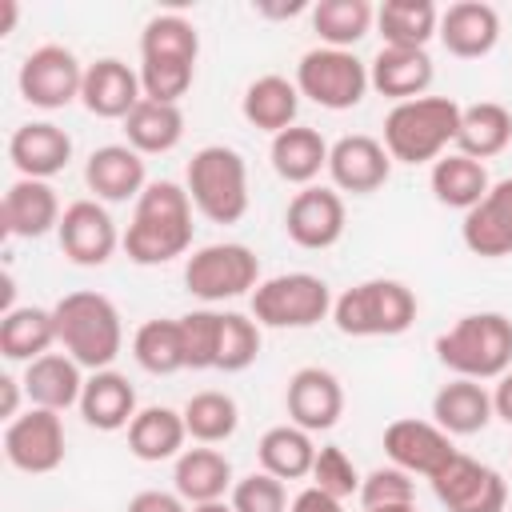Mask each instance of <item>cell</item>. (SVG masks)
Masks as SVG:
<instances>
[{
    "label": "cell",
    "mask_w": 512,
    "mask_h": 512,
    "mask_svg": "<svg viewBox=\"0 0 512 512\" xmlns=\"http://www.w3.org/2000/svg\"><path fill=\"white\" fill-rule=\"evenodd\" d=\"M132 264L156 268L192 248V200L188 188L176 180H152L132 208V220L124 228V244Z\"/></svg>",
    "instance_id": "1"
},
{
    "label": "cell",
    "mask_w": 512,
    "mask_h": 512,
    "mask_svg": "<svg viewBox=\"0 0 512 512\" xmlns=\"http://www.w3.org/2000/svg\"><path fill=\"white\" fill-rule=\"evenodd\" d=\"M56 316V344L88 372L112 368V360L124 348V324L120 308L104 292H68L52 304Z\"/></svg>",
    "instance_id": "2"
},
{
    "label": "cell",
    "mask_w": 512,
    "mask_h": 512,
    "mask_svg": "<svg viewBox=\"0 0 512 512\" xmlns=\"http://www.w3.org/2000/svg\"><path fill=\"white\" fill-rule=\"evenodd\" d=\"M436 360L464 380H500L512 368V320L504 312H468L436 336Z\"/></svg>",
    "instance_id": "3"
},
{
    "label": "cell",
    "mask_w": 512,
    "mask_h": 512,
    "mask_svg": "<svg viewBox=\"0 0 512 512\" xmlns=\"http://www.w3.org/2000/svg\"><path fill=\"white\" fill-rule=\"evenodd\" d=\"M460 104L452 96H420L392 104L384 116V148L396 164H436L460 132Z\"/></svg>",
    "instance_id": "4"
},
{
    "label": "cell",
    "mask_w": 512,
    "mask_h": 512,
    "mask_svg": "<svg viewBox=\"0 0 512 512\" xmlns=\"http://www.w3.org/2000/svg\"><path fill=\"white\" fill-rule=\"evenodd\" d=\"M416 320V292L404 280H360L332 300V324L344 336L372 340V336H400Z\"/></svg>",
    "instance_id": "5"
},
{
    "label": "cell",
    "mask_w": 512,
    "mask_h": 512,
    "mask_svg": "<svg viewBox=\"0 0 512 512\" xmlns=\"http://www.w3.org/2000/svg\"><path fill=\"white\" fill-rule=\"evenodd\" d=\"M192 208L212 224H236L248 212V164L228 144H204L184 168Z\"/></svg>",
    "instance_id": "6"
},
{
    "label": "cell",
    "mask_w": 512,
    "mask_h": 512,
    "mask_svg": "<svg viewBox=\"0 0 512 512\" xmlns=\"http://www.w3.org/2000/svg\"><path fill=\"white\" fill-rule=\"evenodd\" d=\"M332 316V288L312 272H280L252 292V320L260 328H312Z\"/></svg>",
    "instance_id": "7"
},
{
    "label": "cell",
    "mask_w": 512,
    "mask_h": 512,
    "mask_svg": "<svg viewBox=\"0 0 512 512\" xmlns=\"http://www.w3.org/2000/svg\"><path fill=\"white\" fill-rule=\"evenodd\" d=\"M296 88L300 96H308L312 104L328 108V112H344L356 108L364 100L368 84V64L348 52V48H308L296 64Z\"/></svg>",
    "instance_id": "8"
},
{
    "label": "cell",
    "mask_w": 512,
    "mask_h": 512,
    "mask_svg": "<svg viewBox=\"0 0 512 512\" xmlns=\"http://www.w3.org/2000/svg\"><path fill=\"white\" fill-rule=\"evenodd\" d=\"M256 284H260V260L248 244L236 240L204 244L184 260V288L204 304L256 292Z\"/></svg>",
    "instance_id": "9"
},
{
    "label": "cell",
    "mask_w": 512,
    "mask_h": 512,
    "mask_svg": "<svg viewBox=\"0 0 512 512\" xmlns=\"http://www.w3.org/2000/svg\"><path fill=\"white\" fill-rule=\"evenodd\" d=\"M16 88L32 108L56 112L72 100H80L84 88V64L76 60L72 48L64 44H40L24 56L20 72H16Z\"/></svg>",
    "instance_id": "10"
},
{
    "label": "cell",
    "mask_w": 512,
    "mask_h": 512,
    "mask_svg": "<svg viewBox=\"0 0 512 512\" xmlns=\"http://www.w3.org/2000/svg\"><path fill=\"white\" fill-rule=\"evenodd\" d=\"M64 420L48 408H28L4 428V456L16 472L48 476L64 464Z\"/></svg>",
    "instance_id": "11"
},
{
    "label": "cell",
    "mask_w": 512,
    "mask_h": 512,
    "mask_svg": "<svg viewBox=\"0 0 512 512\" xmlns=\"http://www.w3.org/2000/svg\"><path fill=\"white\" fill-rule=\"evenodd\" d=\"M428 484H432L436 500L444 504V512H504V504H508L504 476L464 452H456Z\"/></svg>",
    "instance_id": "12"
},
{
    "label": "cell",
    "mask_w": 512,
    "mask_h": 512,
    "mask_svg": "<svg viewBox=\"0 0 512 512\" xmlns=\"http://www.w3.org/2000/svg\"><path fill=\"white\" fill-rule=\"evenodd\" d=\"M56 240H60V252L80 268L108 264L112 252L124 244V236L116 232V220L108 216V208L100 200H72L60 216Z\"/></svg>",
    "instance_id": "13"
},
{
    "label": "cell",
    "mask_w": 512,
    "mask_h": 512,
    "mask_svg": "<svg viewBox=\"0 0 512 512\" xmlns=\"http://www.w3.org/2000/svg\"><path fill=\"white\" fill-rule=\"evenodd\" d=\"M460 448L452 444V436L432 424V420H416V416H400L384 428V456L388 464L412 472V476H424L432 480Z\"/></svg>",
    "instance_id": "14"
},
{
    "label": "cell",
    "mask_w": 512,
    "mask_h": 512,
    "mask_svg": "<svg viewBox=\"0 0 512 512\" xmlns=\"http://www.w3.org/2000/svg\"><path fill=\"white\" fill-rule=\"evenodd\" d=\"M344 200L336 188H320V184H308L300 188L288 208H284V232L296 248H308V252H324L332 248L340 236H344Z\"/></svg>",
    "instance_id": "15"
},
{
    "label": "cell",
    "mask_w": 512,
    "mask_h": 512,
    "mask_svg": "<svg viewBox=\"0 0 512 512\" xmlns=\"http://www.w3.org/2000/svg\"><path fill=\"white\" fill-rule=\"evenodd\" d=\"M284 408H288V424H296L304 432H328L344 416V388H340L336 372L308 364L288 376Z\"/></svg>",
    "instance_id": "16"
},
{
    "label": "cell",
    "mask_w": 512,
    "mask_h": 512,
    "mask_svg": "<svg viewBox=\"0 0 512 512\" xmlns=\"http://www.w3.org/2000/svg\"><path fill=\"white\" fill-rule=\"evenodd\" d=\"M328 176H332V188L336 192L368 196V192H376V188L388 184L392 156H388L384 140L364 136V132H352V136H340L328 148Z\"/></svg>",
    "instance_id": "17"
},
{
    "label": "cell",
    "mask_w": 512,
    "mask_h": 512,
    "mask_svg": "<svg viewBox=\"0 0 512 512\" xmlns=\"http://www.w3.org/2000/svg\"><path fill=\"white\" fill-rule=\"evenodd\" d=\"M60 196L48 180H12L8 192H4V204H0V224H4V236H20V240H40L48 236L52 228H60Z\"/></svg>",
    "instance_id": "18"
},
{
    "label": "cell",
    "mask_w": 512,
    "mask_h": 512,
    "mask_svg": "<svg viewBox=\"0 0 512 512\" xmlns=\"http://www.w3.org/2000/svg\"><path fill=\"white\" fill-rule=\"evenodd\" d=\"M460 236L472 256H484V260L512 256V176L496 180L488 196L464 212Z\"/></svg>",
    "instance_id": "19"
},
{
    "label": "cell",
    "mask_w": 512,
    "mask_h": 512,
    "mask_svg": "<svg viewBox=\"0 0 512 512\" xmlns=\"http://www.w3.org/2000/svg\"><path fill=\"white\" fill-rule=\"evenodd\" d=\"M8 160L28 180H52L72 160V136L52 120H28L12 132Z\"/></svg>",
    "instance_id": "20"
},
{
    "label": "cell",
    "mask_w": 512,
    "mask_h": 512,
    "mask_svg": "<svg viewBox=\"0 0 512 512\" xmlns=\"http://www.w3.org/2000/svg\"><path fill=\"white\" fill-rule=\"evenodd\" d=\"M436 36L456 60H480L500 40V12L484 0H456L440 12Z\"/></svg>",
    "instance_id": "21"
},
{
    "label": "cell",
    "mask_w": 512,
    "mask_h": 512,
    "mask_svg": "<svg viewBox=\"0 0 512 512\" xmlns=\"http://www.w3.org/2000/svg\"><path fill=\"white\" fill-rule=\"evenodd\" d=\"M140 100H144L140 72H132L124 60L104 56V60H96V64L84 68L80 104H84L92 116H100V120H124Z\"/></svg>",
    "instance_id": "22"
},
{
    "label": "cell",
    "mask_w": 512,
    "mask_h": 512,
    "mask_svg": "<svg viewBox=\"0 0 512 512\" xmlns=\"http://www.w3.org/2000/svg\"><path fill=\"white\" fill-rule=\"evenodd\" d=\"M84 184L92 192V200H104V204H124V200H136L144 188H148V176H144V156L128 144H104L88 156L84 164Z\"/></svg>",
    "instance_id": "23"
},
{
    "label": "cell",
    "mask_w": 512,
    "mask_h": 512,
    "mask_svg": "<svg viewBox=\"0 0 512 512\" xmlns=\"http://www.w3.org/2000/svg\"><path fill=\"white\" fill-rule=\"evenodd\" d=\"M80 416L88 428L96 432H120L136 420V388L124 372L116 368H100L84 380V392H80Z\"/></svg>",
    "instance_id": "24"
},
{
    "label": "cell",
    "mask_w": 512,
    "mask_h": 512,
    "mask_svg": "<svg viewBox=\"0 0 512 512\" xmlns=\"http://www.w3.org/2000/svg\"><path fill=\"white\" fill-rule=\"evenodd\" d=\"M432 76H436V68H432L428 48H380L368 64V84L396 104L420 100L428 92Z\"/></svg>",
    "instance_id": "25"
},
{
    "label": "cell",
    "mask_w": 512,
    "mask_h": 512,
    "mask_svg": "<svg viewBox=\"0 0 512 512\" xmlns=\"http://www.w3.org/2000/svg\"><path fill=\"white\" fill-rule=\"evenodd\" d=\"M84 380H88L84 368L68 352H44L40 360L24 364V396L32 408L64 412V408L80 404Z\"/></svg>",
    "instance_id": "26"
},
{
    "label": "cell",
    "mask_w": 512,
    "mask_h": 512,
    "mask_svg": "<svg viewBox=\"0 0 512 512\" xmlns=\"http://www.w3.org/2000/svg\"><path fill=\"white\" fill-rule=\"evenodd\" d=\"M172 484L184 504H212V500H224V492H232L236 480H232L228 456L212 444H200V448H184L176 456Z\"/></svg>",
    "instance_id": "27"
},
{
    "label": "cell",
    "mask_w": 512,
    "mask_h": 512,
    "mask_svg": "<svg viewBox=\"0 0 512 512\" xmlns=\"http://www.w3.org/2000/svg\"><path fill=\"white\" fill-rule=\"evenodd\" d=\"M492 416V392L480 380L456 376L432 396V424H440L448 436H476L488 428Z\"/></svg>",
    "instance_id": "28"
},
{
    "label": "cell",
    "mask_w": 512,
    "mask_h": 512,
    "mask_svg": "<svg viewBox=\"0 0 512 512\" xmlns=\"http://www.w3.org/2000/svg\"><path fill=\"white\" fill-rule=\"evenodd\" d=\"M328 140L308 128V124H292L284 128L280 136H272V148H268V160H272V172L288 184H300L308 188L320 172H328Z\"/></svg>",
    "instance_id": "29"
},
{
    "label": "cell",
    "mask_w": 512,
    "mask_h": 512,
    "mask_svg": "<svg viewBox=\"0 0 512 512\" xmlns=\"http://www.w3.org/2000/svg\"><path fill=\"white\" fill-rule=\"evenodd\" d=\"M188 428H184V412L168 408V404H148L136 412V420L128 424V452L144 464H160V460H176L184 452Z\"/></svg>",
    "instance_id": "30"
},
{
    "label": "cell",
    "mask_w": 512,
    "mask_h": 512,
    "mask_svg": "<svg viewBox=\"0 0 512 512\" xmlns=\"http://www.w3.org/2000/svg\"><path fill=\"white\" fill-rule=\"evenodd\" d=\"M240 112H244V120H248L252 128L280 136L284 128L296 124V112H300V88H296V80L276 76V72L256 76V80L244 88Z\"/></svg>",
    "instance_id": "31"
},
{
    "label": "cell",
    "mask_w": 512,
    "mask_h": 512,
    "mask_svg": "<svg viewBox=\"0 0 512 512\" xmlns=\"http://www.w3.org/2000/svg\"><path fill=\"white\" fill-rule=\"evenodd\" d=\"M56 344V316L52 308H36V304H20L12 312H4L0 320V356L12 364H32L44 352H52Z\"/></svg>",
    "instance_id": "32"
},
{
    "label": "cell",
    "mask_w": 512,
    "mask_h": 512,
    "mask_svg": "<svg viewBox=\"0 0 512 512\" xmlns=\"http://www.w3.org/2000/svg\"><path fill=\"white\" fill-rule=\"evenodd\" d=\"M512 144V112L496 100H476L460 112V132H456V152L472 160H492Z\"/></svg>",
    "instance_id": "33"
},
{
    "label": "cell",
    "mask_w": 512,
    "mask_h": 512,
    "mask_svg": "<svg viewBox=\"0 0 512 512\" xmlns=\"http://www.w3.org/2000/svg\"><path fill=\"white\" fill-rule=\"evenodd\" d=\"M124 140L128 148H136L140 156H160L172 152L184 140V112L180 104H160V100H140L128 116H124Z\"/></svg>",
    "instance_id": "34"
},
{
    "label": "cell",
    "mask_w": 512,
    "mask_h": 512,
    "mask_svg": "<svg viewBox=\"0 0 512 512\" xmlns=\"http://www.w3.org/2000/svg\"><path fill=\"white\" fill-rule=\"evenodd\" d=\"M428 184H432V196H436L444 208H460V212L476 208V204L488 196V188H492L488 168H484L480 160H472V156H460V152H444V156L432 164Z\"/></svg>",
    "instance_id": "35"
},
{
    "label": "cell",
    "mask_w": 512,
    "mask_h": 512,
    "mask_svg": "<svg viewBox=\"0 0 512 512\" xmlns=\"http://www.w3.org/2000/svg\"><path fill=\"white\" fill-rule=\"evenodd\" d=\"M256 460H260V472H268L276 480H304V476H312V460H316L312 432H304L296 424H276L260 436Z\"/></svg>",
    "instance_id": "36"
},
{
    "label": "cell",
    "mask_w": 512,
    "mask_h": 512,
    "mask_svg": "<svg viewBox=\"0 0 512 512\" xmlns=\"http://www.w3.org/2000/svg\"><path fill=\"white\" fill-rule=\"evenodd\" d=\"M376 28L384 48H428L440 28V12L432 0H384L376 8Z\"/></svg>",
    "instance_id": "37"
},
{
    "label": "cell",
    "mask_w": 512,
    "mask_h": 512,
    "mask_svg": "<svg viewBox=\"0 0 512 512\" xmlns=\"http://www.w3.org/2000/svg\"><path fill=\"white\" fill-rule=\"evenodd\" d=\"M376 24V8L368 0H320L312 8V32L324 48H356Z\"/></svg>",
    "instance_id": "38"
},
{
    "label": "cell",
    "mask_w": 512,
    "mask_h": 512,
    "mask_svg": "<svg viewBox=\"0 0 512 512\" xmlns=\"http://www.w3.org/2000/svg\"><path fill=\"white\" fill-rule=\"evenodd\" d=\"M132 356H136V364H140L144 372H152V376H172V372L188 368V364H184L180 316H176V320H164V316L144 320V324L136 328V336H132Z\"/></svg>",
    "instance_id": "39"
},
{
    "label": "cell",
    "mask_w": 512,
    "mask_h": 512,
    "mask_svg": "<svg viewBox=\"0 0 512 512\" xmlns=\"http://www.w3.org/2000/svg\"><path fill=\"white\" fill-rule=\"evenodd\" d=\"M200 56V32L180 12H160L140 32V60H184L196 64Z\"/></svg>",
    "instance_id": "40"
},
{
    "label": "cell",
    "mask_w": 512,
    "mask_h": 512,
    "mask_svg": "<svg viewBox=\"0 0 512 512\" xmlns=\"http://www.w3.org/2000/svg\"><path fill=\"white\" fill-rule=\"evenodd\" d=\"M180 412H184V428L196 444H224L240 424L236 400L228 392H216V388L188 396V404Z\"/></svg>",
    "instance_id": "41"
},
{
    "label": "cell",
    "mask_w": 512,
    "mask_h": 512,
    "mask_svg": "<svg viewBox=\"0 0 512 512\" xmlns=\"http://www.w3.org/2000/svg\"><path fill=\"white\" fill-rule=\"evenodd\" d=\"M260 356V324L244 312H220V352L216 372H244Z\"/></svg>",
    "instance_id": "42"
},
{
    "label": "cell",
    "mask_w": 512,
    "mask_h": 512,
    "mask_svg": "<svg viewBox=\"0 0 512 512\" xmlns=\"http://www.w3.org/2000/svg\"><path fill=\"white\" fill-rule=\"evenodd\" d=\"M180 336H184V364L192 372H208L216 368V352H220V312L212 308H196L180 316Z\"/></svg>",
    "instance_id": "43"
},
{
    "label": "cell",
    "mask_w": 512,
    "mask_h": 512,
    "mask_svg": "<svg viewBox=\"0 0 512 512\" xmlns=\"http://www.w3.org/2000/svg\"><path fill=\"white\" fill-rule=\"evenodd\" d=\"M360 504L368 508H396V504H416V480L412 472L396 468V464H380L360 480Z\"/></svg>",
    "instance_id": "44"
},
{
    "label": "cell",
    "mask_w": 512,
    "mask_h": 512,
    "mask_svg": "<svg viewBox=\"0 0 512 512\" xmlns=\"http://www.w3.org/2000/svg\"><path fill=\"white\" fill-rule=\"evenodd\" d=\"M360 472L352 464V456L340 448V444H324L316 448V460H312V488L336 496V500H348L352 492H360Z\"/></svg>",
    "instance_id": "45"
},
{
    "label": "cell",
    "mask_w": 512,
    "mask_h": 512,
    "mask_svg": "<svg viewBox=\"0 0 512 512\" xmlns=\"http://www.w3.org/2000/svg\"><path fill=\"white\" fill-rule=\"evenodd\" d=\"M196 64L184 60H140V88L148 100L160 104H180V96L192 88Z\"/></svg>",
    "instance_id": "46"
},
{
    "label": "cell",
    "mask_w": 512,
    "mask_h": 512,
    "mask_svg": "<svg viewBox=\"0 0 512 512\" xmlns=\"http://www.w3.org/2000/svg\"><path fill=\"white\" fill-rule=\"evenodd\" d=\"M232 512H288V492L284 480L268 472H248L244 480L232 484Z\"/></svg>",
    "instance_id": "47"
},
{
    "label": "cell",
    "mask_w": 512,
    "mask_h": 512,
    "mask_svg": "<svg viewBox=\"0 0 512 512\" xmlns=\"http://www.w3.org/2000/svg\"><path fill=\"white\" fill-rule=\"evenodd\" d=\"M124 512H188V504L176 492H160V488H144L128 500Z\"/></svg>",
    "instance_id": "48"
},
{
    "label": "cell",
    "mask_w": 512,
    "mask_h": 512,
    "mask_svg": "<svg viewBox=\"0 0 512 512\" xmlns=\"http://www.w3.org/2000/svg\"><path fill=\"white\" fill-rule=\"evenodd\" d=\"M288 512H344V500H336V496H328V492H320V488H304L292 504H288Z\"/></svg>",
    "instance_id": "49"
},
{
    "label": "cell",
    "mask_w": 512,
    "mask_h": 512,
    "mask_svg": "<svg viewBox=\"0 0 512 512\" xmlns=\"http://www.w3.org/2000/svg\"><path fill=\"white\" fill-rule=\"evenodd\" d=\"M20 388H24V380L0 376V416L4 420H16L20 416Z\"/></svg>",
    "instance_id": "50"
},
{
    "label": "cell",
    "mask_w": 512,
    "mask_h": 512,
    "mask_svg": "<svg viewBox=\"0 0 512 512\" xmlns=\"http://www.w3.org/2000/svg\"><path fill=\"white\" fill-rule=\"evenodd\" d=\"M492 412L504 420V424H512V368L496 380V388H492Z\"/></svg>",
    "instance_id": "51"
},
{
    "label": "cell",
    "mask_w": 512,
    "mask_h": 512,
    "mask_svg": "<svg viewBox=\"0 0 512 512\" xmlns=\"http://www.w3.org/2000/svg\"><path fill=\"white\" fill-rule=\"evenodd\" d=\"M0 12H4V20H0V36H8V32L16 28V16H20V8H16V0H0Z\"/></svg>",
    "instance_id": "52"
},
{
    "label": "cell",
    "mask_w": 512,
    "mask_h": 512,
    "mask_svg": "<svg viewBox=\"0 0 512 512\" xmlns=\"http://www.w3.org/2000/svg\"><path fill=\"white\" fill-rule=\"evenodd\" d=\"M188 512H232V504H224V500H212V504H192Z\"/></svg>",
    "instance_id": "53"
},
{
    "label": "cell",
    "mask_w": 512,
    "mask_h": 512,
    "mask_svg": "<svg viewBox=\"0 0 512 512\" xmlns=\"http://www.w3.org/2000/svg\"><path fill=\"white\" fill-rule=\"evenodd\" d=\"M368 512H420L416 504H396V508H368Z\"/></svg>",
    "instance_id": "54"
}]
</instances>
